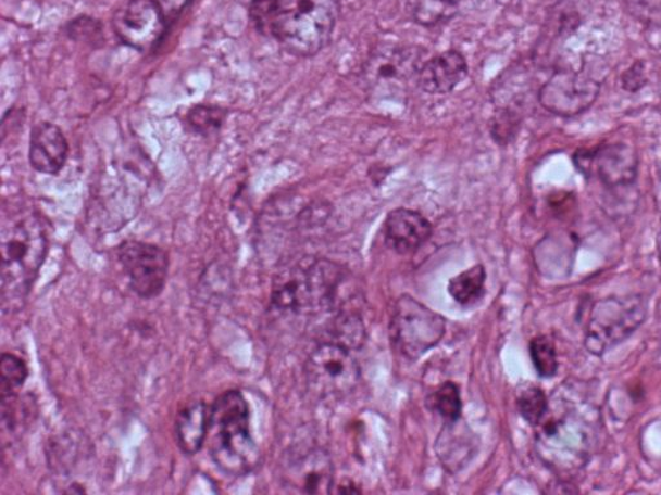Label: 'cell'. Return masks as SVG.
<instances>
[{"label":"cell","mask_w":661,"mask_h":495,"mask_svg":"<svg viewBox=\"0 0 661 495\" xmlns=\"http://www.w3.org/2000/svg\"><path fill=\"white\" fill-rule=\"evenodd\" d=\"M647 73L644 61H636L622 75V86L625 91L636 93L647 85Z\"/></svg>","instance_id":"cell-30"},{"label":"cell","mask_w":661,"mask_h":495,"mask_svg":"<svg viewBox=\"0 0 661 495\" xmlns=\"http://www.w3.org/2000/svg\"><path fill=\"white\" fill-rule=\"evenodd\" d=\"M66 34L74 40L95 45L102 40V27L99 21L88 16H80L71 21L66 26Z\"/></svg>","instance_id":"cell-28"},{"label":"cell","mask_w":661,"mask_h":495,"mask_svg":"<svg viewBox=\"0 0 661 495\" xmlns=\"http://www.w3.org/2000/svg\"><path fill=\"white\" fill-rule=\"evenodd\" d=\"M522 124V115L511 106H501L495 113L490 124L492 140L499 147H507L519 135Z\"/></svg>","instance_id":"cell-23"},{"label":"cell","mask_w":661,"mask_h":495,"mask_svg":"<svg viewBox=\"0 0 661 495\" xmlns=\"http://www.w3.org/2000/svg\"><path fill=\"white\" fill-rule=\"evenodd\" d=\"M0 392H17L24 386L29 376V369L21 357L13 354H3L0 361Z\"/></svg>","instance_id":"cell-26"},{"label":"cell","mask_w":661,"mask_h":495,"mask_svg":"<svg viewBox=\"0 0 661 495\" xmlns=\"http://www.w3.org/2000/svg\"><path fill=\"white\" fill-rule=\"evenodd\" d=\"M486 271L482 265L467 268L450 280L449 293L460 305H473L485 293Z\"/></svg>","instance_id":"cell-21"},{"label":"cell","mask_w":661,"mask_h":495,"mask_svg":"<svg viewBox=\"0 0 661 495\" xmlns=\"http://www.w3.org/2000/svg\"><path fill=\"white\" fill-rule=\"evenodd\" d=\"M225 109L212 105H197L189 110L186 120L192 132L201 136H211L222 129L226 119Z\"/></svg>","instance_id":"cell-22"},{"label":"cell","mask_w":661,"mask_h":495,"mask_svg":"<svg viewBox=\"0 0 661 495\" xmlns=\"http://www.w3.org/2000/svg\"><path fill=\"white\" fill-rule=\"evenodd\" d=\"M601 85L587 73L556 72L539 91L540 105L548 113L562 118H574L595 105Z\"/></svg>","instance_id":"cell-11"},{"label":"cell","mask_w":661,"mask_h":495,"mask_svg":"<svg viewBox=\"0 0 661 495\" xmlns=\"http://www.w3.org/2000/svg\"><path fill=\"white\" fill-rule=\"evenodd\" d=\"M520 415L525 421L532 426H539L544 418H546L549 410V401L544 391L536 386H528L523 389L519 401Z\"/></svg>","instance_id":"cell-25"},{"label":"cell","mask_w":661,"mask_h":495,"mask_svg":"<svg viewBox=\"0 0 661 495\" xmlns=\"http://www.w3.org/2000/svg\"><path fill=\"white\" fill-rule=\"evenodd\" d=\"M248 15L261 36L295 56L312 58L333 37L339 0H251Z\"/></svg>","instance_id":"cell-3"},{"label":"cell","mask_w":661,"mask_h":495,"mask_svg":"<svg viewBox=\"0 0 661 495\" xmlns=\"http://www.w3.org/2000/svg\"><path fill=\"white\" fill-rule=\"evenodd\" d=\"M389 329L399 353L416 360L444 339L446 321L415 299L402 295L392 312Z\"/></svg>","instance_id":"cell-7"},{"label":"cell","mask_w":661,"mask_h":495,"mask_svg":"<svg viewBox=\"0 0 661 495\" xmlns=\"http://www.w3.org/2000/svg\"><path fill=\"white\" fill-rule=\"evenodd\" d=\"M463 0H408L410 17L424 27L449 23L458 15Z\"/></svg>","instance_id":"cell-20"},{"label":"cell","mask_w":661,"mask_h":495,"mask_svg":"<svg viewBox=\"0 0 661 495\" xmlns=\"http://www.w3.org/2000/svg\"><path fill=\"white\" fill-rule=\"evenodd\" d=\"M308 386L321 398H340L360 381L361 369L347 346L323 343L309 356L305 366Z\"/></svg>","instance_id":"cell-9"},{"label":"cell","mask_w":661,"mask_h":495,"mask_svg":"<svg viewBox=\"0 0 661 495\" xmlns=\"http://www.w3.org/2000/svg\"><path fill=\"white\" fill-rule=\"evenodd\" d=\"M537 426L535 449L548 469L564 481L581 474L594 458L601 435V416L595 403L569 383Z\"/></svg>","instance_id":"cell-1"},{"label":"cell","mask_w":661,"mask_h":495,"mask_svg":"<svg viewBox=\"0 0 661 495\" xmlns=\"http://www.w3.org/2000/svg\"><path fill=\"white\" fill-rule=\"evenodd\" d=\"M191 2L192 0H157L170 27L183 15V12L188 9Z\"/></svg>","instance_id":"cell-31"},{"label":"cell","mask_w":661,"mask_h":495,"mask_svg":"<svg viewBox=\"0 0 661 495\" xmlns=\"http://www.w3.org/2000/svg\"><path fill=\"white\" fill-rule=\"evenodd\" d=\"M529 355L536 369V373L541 378H553L558 371V357L552 340L547 335L535 337L529 342Z\"/></svg>","instance_id":"cell-24"},{"label":"cell","mask_w":661,"mask_h":495,"mask_svg":"<svg viewBox=\"0 0 661 495\" xmlns=\"http://www.w3.org/2000/svg\"><path fill=\"white\" fill-rule=\"evenodd\" d=\"M113 29L124 46L150 52L162 43L170 25L157 0H128L115 12Z\"/></svg>","instance_id":"cell-12"},{"label":"cell","mask_w":661,"mask_h":495,"mask_svg":"<svg viewBox=\"0 0 661 495\" xmlns=\"http://www.w3.org/2000/svg\"><path fill=\"white\" fill-rule=\"evenodd\" d=\"M422 48L412 46H385L371 54L364 64L363 75L371 88H398L417 78L424 65Z\"/></svg>","instance_id":"cell-13"},{"label":"cell","mask_w":661,"mask_h":495,"mask_svg":"<svg viewBox=\"0 0 661 495\" xmlns=\"http://www.w3.org/2000/svg\"><path fill=\"white\" fill-rule=\"evenodd\" d=\"M210 456L229 477H246L257 469L260 450L250 429V407L242 392H223L211 404L209 432Z\"/></svg>","instance_id":"cell-4"},{"label":"cell","mask_w":661,"mask_h":495,"mask_svg":"<svg viewBox=\"0 0 661 495\" xmlns=\"http://www.w3.org/2000/svg\"><path fill=\"white\" fill-rule=\"evenodd\" d=\"M284 480L287 486H292L301 493H330L334 485L333 464L321 449L295 454L287 460Z\"/></svg>","instance_id":"cell-14"},{"label":"cell","mask_w":661,"mask_h":495,"mask_svg":"<svg viewBox=\"0 0 661 495\" xmlns=\"http://www.w3.org/2000/svg\"><path fill=\"white\" fill-rule=\"evenodd\" d=\"M659 253H660V258H661V232L659 236Z\"/></svg>","instance_id":"cell-32"},{"label":"cell","mask_w":661,"mask_h":495,"mask_svg":"<svg viewBox=\"0 0 661 495\" xmlns=\"http://www.w3.org/2000/svg\"><path fill=\"white\" fill-rule=\"evenodd\" d=\"M17 392L2 394V431L4 436L16 437L37 415L36 402L32 396H21Z\"/></svg>","instance_id":"cell-19"},{"label":"cell","mask_w":661,"mask_h":495,"mask_svg":"<svg viewBox=\"0 0 661 495\" xmlns=\"http://www.w3.org/2000/svg\"><path fill=\"white\" fill-rule=\"evenodd\" d=\"M346 271L326 259L304 258L274 279L272 305L279 312H330L339 302Z\"/></svg>","instance_id":"cell-5"},{"label":"cell","mask_w":661,"mask_h":495,"mask_svg":"<svg viewBox=\"0 0 661 495\" xmlns=\"http://www.w3.org/2000/svg\"><path fill=\"white\" fill-rule=\"evenodd\" d=\"M433 405L447 423L458 422L463 405H461L460 390L457 384L452 382L442 384L434 394Z\"/></svg>","instance_id":"cell-27"},{"label":"cell","mask_w":661,"mask_h":495,"mask_svg":"<svg viewBox=\"0 0 661 495\" xmlns=\"http://www.w3.org/2000/svg\"><path fill=\"white\" fill-rule=\"evenodd\" d=\"M632 15L645 24L661 26V0H624Z\"/></svg>","instance_id":"cell-29"},{"label":"cell","mask_w":661,"mask_h":495,"mask_svg":"<svg viewBox=\"0 0 661 495\" xmlns=\"http://www.w3.org/2000/svg\"><path fill=\"white\" fill-rule=\"evenodd\" d=\"M578 172L609 190L632 188L639 169L637 150L626 142H609L577 150L573 157Z\"/></svg>","instance_id":"cell-8"},{"label":"cell","mask_w":661,"mask_h":495,"mask_svg":"<svg viewBox=\"0 0 661 495\" xmlns=\"http://www.w3.org/2000/svg\"><path fill=\"white\" fill-rule=\"evenodd\" d=\"M649 314L645 295L632 293L611 295L597 301L590 309L584 345L588 353L603 356L644 326Z\"/></svg>","instance_id":"cell-6"},{"label":"cell","mask_w":661,"mask_h":495,"mask_svg":"<svg viewBox=\"0 0 661 495\" xmlns=\"http://www.w3.org/2000/svg\"><path fill=\"white\" fill-rule=\"evenodd\" d=\"M385 243L401 256H409L432 237V224L420 213L406 208L391 211L385 219Z\"/></svg>","instance_id":"cell-15"},{"label":"cell","mask_w":661,"mask_h":495,"mask_svg":"<svg viewBox=\"0 0 661 495\" xmlns=\"http://www.w3.org/2000/svg\"><path fill=\"white\" fill-rule=\"evenodd\" d=\"M128 285L140 299L151 300L163 292L167 281L170 258L155 244L126 240L116 250Z\"/></svg>","instance_id":"cell-10"},{"label":"cell","mask_w":661,"mask_h":495,"mask_svg":"<svg viewBox=\"0 0 661 495\" xmlns=\"http://www.w3.org/2000/svg\"><path fill=\"white\" fill-rule=\"evenodd\" d=\"M470 73L467 62L458 51H446L424 62L417 74V86L429 94L451 93Z\"/></svg>","instance_id":"cell-17"},{"label":"cell","mask_w":661,"mask_h":495,"mask_svg":"<svg viewBox=\"0 0 661 495\" xmlns=\"http://www.w3.org/2000/svg\"><path fill=\"white\" fill-rule=\"evenodd\" d=\"M211 405L195 402L178 412L175 421V436L178 448L188 456H195L207 440Z\"/></svg>","instance_id":"cell-18"},{"label":"cell","mask_w":661,"mask_h":495,"mask_svg":"<svg viewBox=\"0 0 661 495\" xmlns=\"http://www.w3.org/2000/svg\"><path fill=\"white\" fill-rule=\"evenodd\" d=\"M68 142L57 124L40 122L33 127L29 143V163L43 175H58L65 167Z\"/></svg>","instance_id":"cell-16"},{"label":"cell","mask_w":661,"mask_h":495,"mask_svg":"<svg viewBox=\"0 0 661 495\" xmlns=\"http://www.w3.org/2000/svg\"><path fill=\"white\" fill-rule=\"evenodd\" d=\"M50 223L33 206L11 204L0 225L2 309L17 314L26 305L50 250Z\"/></svg>","instance_id":"cell-2"}]
</instances>
